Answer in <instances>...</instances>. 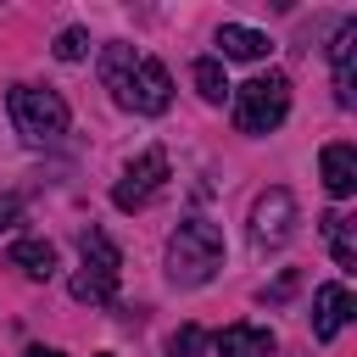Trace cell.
<instances>
[{
    "mask_svg": "<svg viewBox=\"0 0 357 357\" xmlns=\"http://www.w3.org/2000/svg\"><path fill=\"white\" fill-rule=\"evenodd\" d=\"M28 357H61V351H50V346H28Z\"/></svg>",
    "mask_w": 357,
    "mask_h": 357,
    "instance_id": "cell-20",
    "label": "cell"
},
{
    "mask_svg": "<svg viewBox=\"0 0 357 357\" xmlns=\"http://www.w3.org/2000/svg\"><path fill=\"white\" fill-rule=\"evenodd\" d=\"M173 106V78L156 56H145L128 78V95H123V112H139V117H162Z\"/></svg>",
    "mask_w": 357,
    "mask_h": 357,
    "instance_id": "cell-6",
    "label": "cell"
},
{
    "mask_svg": "<svg viewBox=\"0 0 357 357\" xmlns=\"http://www.w3.org/2000/svg\"><path fill=\"white\" fill-rule=\"evenodd\" d=\"M11 268H22L28 279H50L56 273V245L50 240H17L11 245Z\"/></svg>",
    "mask_w": 357,
    "mask_h": 357,
    "instance_id": "cell-14",
    "label": "cell"
},
{
    "mask_svg": "<svg viewBox=\"0 0 357 357\" xmlns=\"http://www.w3.org/2000/svg\"><path fill=\"white\" fill-rule=\"evenodd\" d=\"M290 112V78L284 73H257L251 84L234 89V128L240 134H273Z\"/></svg>",
    "mask_w": 357,
    "mask_h": 357,
    "instance_id": "cell-3",
    "label": "cell"
},
{
    "mask_svg": "<svg viewBox=\"0 0 357 357\" xmlns=\"http://www.w3.org/2000/svg\"><path fill=\"white\" fill-rule=\"evenodd\" d=\"M6 112H11V123H17V134L28 145H56L67 134V123H73L67 100L56 89H33V84H11L6 89Z\"/></svg>",
    "mask_w": 357,
    "mask_h": 357,
    "instance_id": "cell-2",
    "label": "cell"
},
{
    "mask_svg": "<svg viewBox=\"0 0 357 357\" xmlns=\"http://www.w3.org/2000/svg\"><path fill=\"white\" fill-rule=\"evenodd\" d=\"M290 223H296V195H290L284 184L262 190V195H257V206H251V240L279 245V240L290 234Z\"/></svg>",
    "mask_w": 357,
    "mask_h": 357,
    "instance_id": "cell-7",
    "label": "cell"
},
{
    "mask_svg": "<svg viewBox=\"0 0 357 357\" xmlns=\"http://www.w3.org/2000/svg\"><path fill=\"white\" fill-rule=\"evenodd\" d=\"M351 45H357V17H351V22H340V33H335V45H329V61H335V100H340V106H357Z\"/></svg>",
    "mask_w": 357,
    "mask_h": 357,
    "instance_id": "cell-10",
    "label": "cell"
},
{
    "mask_svg": "<svg viewBox=\"0 0 357 357\" xmlns=\"http://www.w3.org/2000/svg\"><path fill=\"white\" fill-rule=\"evenodd\" d=\"M78 245H84V262H78V273H73V301L106 307V301L117 296L123 257H117V245H112L100 229H84V234H78Z\"/></svg>",
    "mask_w": 357,
    "mask_h": 357,
    "instance_id": "cell-4",
    "label": "cell"
},
{
    "mask_svg": "<svg viewBox=\"0 0 357 357\" xmlns=\"http://www.w3.org/2000/svg\"><path fill=\"white\" fill-rule=\"evenodd\" d=\"M351 290L335 279V284H318L312 290V340H335L346 324H351Z\"/></svg>",
    "mask_w": 357,
    "mask_h": 357,
    "instance_id": "cell-8",
    "label": "cell"
},
{
    "mask_svg": "<svg viewBox=\"0 0 357 357\" xmlns=\"http://www.w3.org/2000/svg\"><path fill=\"white\" fill-rule=\"evenodd\" d=\"M218 268H223V234H218V223L184 218L178 234L167 240V279L184 284V290H195V284H206Z\"/></svg>",
    "mask_w": 357,
    "mask_h": 357,
    "instance_id": "cell-1",
    "label": "cell"
},
{
    "mask_svg": "<svg viewBox=\"0 0 357 357\" xmlns=\"http://www.w3.org/2000/svg\"><path fill=\"white\" fill-rule=\"evenodd\" d=\"M218 357H273V329H262V324H229L218 335Z\"/></svg>",
    "mask_w": 357,
    "mask_h": 357,
    "instance_id": "cell-11",
    "label": "cell"
},
{
    "mask_svg": "<svg viewBox=\"0 0 357 357\" xmlns=\"http://www.w3.org/2000/svg\"><path fill=\"white\" fill-rule=\"evenodd\" d=\"M190 78H195L201 100H223V95H229V78H223V61H218V56H201V61L190 67Z\"/></svg>",
    "mask_w": 357,
    "mask_h": 357,
    "instance_id": "cell-16",
    "label": "cell"
},
{
    "mask_svg": "<svg viewBox=\"0 0 357 357\" xmlns=\"http://www.w3.org/2000/svg\"><path fill=\"white\" fill-rule=\"evenodd\" d=\"M167 173H173V167H167V151H162V145L139 151V156L123 167V178L112 184V206H117V212H139V206L167 184Z\"/></svg>",
    "mask_w": 357,
    "mask_h": 357,
    "instance_id": "cell-5",
    "label": "cell"
},
{
    "mask_svg": "<svg viewBox=\"0 0 357 357\" xmlns=\"http://www.w3.org/2000/svg\"><path fill=\"white\" fill-rule=\"evenodd\" d=\"M218 50H223V61H262V56L273 50V39H268V33H257V28L223 22V28H218Z\"/></svg>",
    "mask_w": 357,
    "mask_h": 357,
    "instance_id": "cell-12",
    "label": "cell"
},
{
    "mask_svg": "<svg viewBox=\"0 0 357 357\" xmlns=\"http://www.w3.org/2000/svg\"><path fill=\"white\" fill-rule=\"evenodd\" d=\"M100 357H106V351H100Z\"/></svg>",
    "mask_w": 357,
    "mask_h": 357,
    "instance_id": "cell-21",
    "label": "cell"
},
{
    "mask_svg": "<svg viewBox=\"0 0 357 357\" xmlns=\"http://www.w3.org/2000/svg\"><path fill=\"white\" fill-rule=\"evenodd\" d=\"M318 167H324V190H329L335 201H346V195L357 190V151H351L346 139H335V145H324V156H318Z\"/></svg>",
    "mask_w": 357,
    "mask_h": 357,
    "instance_id": "cell-9",
    "label": "cell"
},
{
    "mask_svg": "<svg viewBox=\"0 0 357 357\" xmlns=\"http://www.w3.org/2000/svg\"><path fill=\"white\" fill-rule=\"evenodd\" d=\"M50 50H56V61H84V50H89V33H84V28H61Z\"/></svg>",
    "mask_w": 357,
    "mask_h": 357,
    "instance_id": "cell-17",
    "label": "cell"
},
{
    "mask_svg": "<svg viewBox=\"0 0 357 357\" xmlns=\"http://www.w3.org/2000/svg\"><path fill=\"white\" fill-rule=\"evenodd\" d=\"M201 340H206V335H201L195 324H184V329L167 340V357H195V351H201Z\"/></svg>",
    "mask_w": 357,
    "mask_h": 357,
    "instance_id": "cell-18",
    "label": "cell"
},
{
    "mask_svg": "<svg viewBox=\"0 0 357 357\" xmlns=\"http://www.w3.org/2000/svg\"><path fill=\"white\" fill-rule=\"evenodd\" d=\"M17 223H22V201L0 195V234H6V229H17Z\"/></svg>",
    "mask_w": 357,
    "mask_h": 357,
    "instance_id": "cell-19",
    "label": "cell"
},
{
    "mask_svg": "<svg viewBox=\"0 0 357 357\" xmlns=\"http://www.w3.org/2000/svg\"><path fill=\"white\" fill-rule=\"evenodd\" d=\"M134 45H106L100 50V84L112 89V100L123 106V95H128V78H134Z\"/></svg>",
    "mask_w": 357,
    "mask_h": 357,
    "instance_id": "cell-13",
    "label": "cell"
},
{
    "mask_svg": "<svg viewBox=\"0 0 357 357\" xmlns=\"http://www.w3.org/2000/svg\"><path fill=\"white\" fill-rule=\"evenodd\" d=\"M324 234H329V251L340 268H357V240H351V218L346 212H324Z\"/></svg>",
    "mask_w": 357,
    "mask_h": 357,
    "instance_id": "cell-15",
    "label": "cell"
}]
</instances>
